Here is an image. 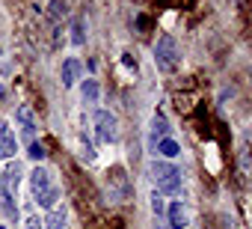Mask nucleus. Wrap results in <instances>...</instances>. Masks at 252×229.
Returning <instances> with one entry per match:
<instances>
[{"label":"nucleus","mask_w":252,"mask_h":229,"mask_svg":"<svg viewBox=\"0 0 252 229\" xmlns=\"http://www.w3.org/2000/svg\"><path fill=\"white\" fill-rule=\"evenodd\" d=\"M30 191H33V199H36L42 208H54L57 199H60V191H57V185L51 182V173H48L45 167H36V170L30 173Z\"/></svg>","instance_id":"obj_1"},{"label":"nucleus","mask_w":252,"mask_h":229,"mask_svg":"<svg viewBox=\"0 0 252 229\" xmlns=\"http://www.w3.org/2000/svg\"><path fill=\"white\" fill-rule=\"evenodd\" d=\"M149 173H152V182H155L158 193H169V196L181 193V170L178 167H172L166 161H155L149 167Z\"/></svg>","instance_id":"obj_2"},{"label":"nucleus","mask_w":252,"mask_h":229,"mask_svg":"<svg viewBox=\"0 0 252 229\" xmlns=\"http://www.w3.org/2000/svg\"><path fill=\"white\" fill-rule=\"evenodd\" d=\"M18 185H21V170L18 167H9L0 173V205L6 208L9 217L18 214V205H15V193H18Z\"/></svg>","instance_id":"obj_3"},{"label":"nucleus","mask_w":252,"mask_h":229,"mask_svg":"<svg viewBox=\"0 0 252 229\" xmlns=\"http://www.w3.org/2000/svg\"><path fill=\"white\" fill-rule=\"evenodd\" d=\"M155 63H158V69L166 72V75H172V72L181 66V54H178V45H175L172 36H160V39H158V45H155Z\"/></svg>","instance_id":"obj_4"},{"label":"nucleus","mask_w":252,"mask_h":229,"mask_svg":"<svg viewBox=\"0 0 252 229\" xmlns=\"http://www.w3.org/2000/svg\"><path fill=\"white\" fill-rule=\"evenodd\" d=\"M95 134H98L101 143H113L119 137V122H116V116L110 110H98L95 113Z\"/></svg>","instance_id":"obj_5"},{"label":"nucleus","mask_w":252,"mask_h":229,"mask_svg":"<svg viewBox=\"0 0 252 229\" xmlns=\"http://www.w3.org/2000/svg\"><path fill=\"white\" fill-rule=\"evenodd\" d=\"M15 152H18L15 131L6 122H0V158H15Z\"/></svg>","instance_id":"obj_6"},{"label":"nucleus","mask_w":252,"mask_h":229,"mask_svg":"<svg viewBox=\"0 0 252 229\" xmlns=\"http://www.w3.org/2000/svg\"><path fill=\"white\" fill-rule=\"evenodd\" d=\"M65 18H68V6L63 3V0H51V6H48V24H51L54 33L63 30V21Z\"/></svg>","instance_id":"obj_7"},{"label":"nucleus","mask_w":252,"mask_h":229,"mask_svg":"<svg viewBox=\"0 0 252 229\" xmlns=\"http://www.w3.org/2000/svg\"><path fill=\"white\" fill-rule=\"evenodd\" d=\"M15 119H18V125H21V134H24L27 140H33V134H36V116H33V110H30L27 104H21V107L15 110Z\"/></svg>","instance_id":"obj_8"},{"label":"nucleus","mask_w":252,"mask_h":229,"mask_svg":"<svg viewBox=\"0 0 252 229\" xmlns=\"http://www.w3.org/2000/svg\"><path fill=\"white\" fill-rule=\"evenodd\" d=\"M166 217H169V226H172V229H184V226H187V208H184L181 202H172V205L166 208Z\"/></svg>","instance_id":"obj_9"},{"label":"nucleus","mask_w":252,"mask_h":229,"mask_svg":"<svg viewBox=\"0 0 252 229\" xmlns=\"http://www.w3.org/2000/svg\"><path fill=\"white\" fill-rule=\"evenodd\" d=\"M45 223H48V229H68V211H65V205H54Z\"/></svg>","instance_id":"obj_10"},{"label":"nucleus","mask_w":252,"mask_h":229,"mask_svg":"<svg viewBox=\"0 0 252 229\" xmlns=\"http://www.w3.org/2000/svg\"><path fill=\"white\" fill-rule=\"evenodd\" d=\"M77 75H80V63H77L74 57H68V60L63 63V72H60V77H63V86H71V83L77 80Z\"/></svg>","instance_id":"obj_11"},{"label":"nucleus","mask_w":252,"mask_h":229,"mask_svg":"<svg viewBox=\"0 0 252 229\" xmlns=\"http://www.w3.org/2000/svg\"><path fill=\"white\" fill-rule=\"evenodd\" d=\"M158 152H160L163 158H178V155H181V146H178L172 137H163V140H158Z\"/></svg>","instance_id":"obj_12"},{"label":"nucleus","mask_w":252,"mask_h":229,"mask_svg":"<svg viewBox=\"0 0 252 229\" xmlns=\"http://www.w3.org/2000/svg\"><path fill=\"white\" fill-rule=\"evenodd\" d=\"M152 134H155V140L160 137H169V122H166V116L163 113H155V119H152Z\"/></svg>","instance_id":"obj_13"},{"label":"nucleus","mask_w":252,"mask_h":229,"mask_svg":"<svg viewBox=\"0 0 252 229\" xmlns=\"http://www.w3.org/2000/svg\"><path fill=\"white\" fill-rule=\"evenodd\" d=\"M71 42H74V45H83V42H86V30H83V18H74V21H71Z\"/></svg>","instance_id":"obj_14"},{"label":"nucleus","mask_w":252,"mask_h":229,"mask_svg":"<svg viewBox=\"0 0 252 229\" xmlns=\"http://www.w3.org/2000/svg\"><path fill=\"white\" fill-rule=\"evenodd\" d=\"M80 92H83V101H95V98H98V83H95V80H83Z\"/></svg>","instance_id":"obj_15"},{"label":"nucleus","mask_w":252,"mask_h":229,"mask_svg":"<svg viewBox=\"0 0 252 229\" xmlns=\"http://www.w3.org/2000/svg\"><path fill=\"white\" fill-rule=\"evenodd\" d=\"M80 158H83L86 164H92V161H95V149H92V143H89L86 137H80Z\"/></svg>","instance_id":"obj_16"},{"label":"nucleus","mask_w":252,"mask_h":229,"mask_svg":"<svg viewBox=\"0 0 252 229\" xmlns=\"http://www.w3.org/2000/svg\"><path fill=\"white\" fill-rule=\"evenodd\" d=\"M152 211H155L158 217H163V214H166V202H163V193H158V191L152 193Z\"/></svg>","instance_id":"obj_17"},{"label":"nucleus","mask_w":252,"mask_h":229,"mask_svg":"<svg viewBox=\"0 0 252 229\" xmlns=\"http://www.w3.org/2000/svg\"><path fill=\"white\" fill-rule=\"evenodd\" d=\"M27 155H30V161H45V155H48V152H45V146H42V143H30V152H27Z\"/></svg>","instance_id":"obj_18"},{"label":"nucleus","mask_w":252,"mask_h":229,"mask_svg":"<svg viewBox=\"0 0 252 229\" xmlns=\"http://www.w3.org/2000/svg\"><path fill=\"white\" fill-rule=\"evenodd\" d=\"M24 229H42V223H39V217H30V220L24 223Z\"/></svg>","instance_id":"obj_19"},{"label":"nucleus","mask_w":252,"mask_h":229,"mask_svg":"<svg viewBox=\"0 0 252 229\" xmlns=\"http://www.w3.org/2000/svg\"><path fill=\"white\" fill-rule=\"evenodd\" d=\"M0 229H3V226H0Z\"/></svg>","instance_id":"obj_20"},{"label":"nucleus","mask_w":252,"mask_h":229,"mask_svg":"<svg viewBox=\"0 0 252 229\" xmlns=\"http://www.w3.org/2000/svg\"><path fill=\"white\" fill-rule=\"evenodd\" d=\"M228 229H231V226H228Z\"/></svg>","instance_id":"obj_21"}]
</instances>
